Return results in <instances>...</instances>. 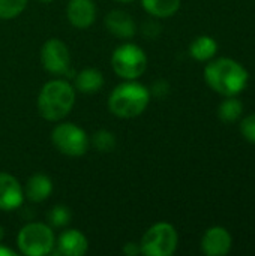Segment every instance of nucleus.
Instances as JSON below:
<instances>
[{
	"instance_id": "obj_1",
	"label": "nucleus",
	"mask_w": 255,
	"mask_h": 256,
	"mask_svg": "<svg viewBox=\"0 0 255 256\" xmlns=\"http://www.w3.org/2000/svg\"><path fill=\"white\" fill-rule=\"evenodd\" d=\"M206 84L218 94L237 96L240 94L249 81V74L242 63L230 57H219L209 60L204 68Z\"/></svg>"
},
{
	"instance_id": "obj_2",
	"label": "nucleus",
	"mask_w": 255,
	"mask_h": 256,
	"mask_svg": "<svg viewBox=\"0 0 255 256\" xmlns=\"http://www.w3.org/2000/svg\"><path fill=\"white\" fill-rule=\"evenodd\" d=\"M75 105V87L62 78L47 81L36 100L39 116L47 122H62Z\"/></svg>"
},
{
	"instance_id": "obj_3",
	"label": "nucleus",
	"mask_w": 255,
	"mask_h": 256,
	"mask_svg": "<svg viewBox=\"0 0 255 256\" xmlns=\"http://www.w3.org/2000/svg\"><path fill=\"white\" fill-rule=\"evenodd\" d=\"M150 90L137 80H125L108 96V110L119 118H135L150 104Z\"/></svg>"
},
{
	"instance_id": "obj_4",
	"label": "nucleus",
	"mask_w": 255,
	"mask_h": 256,
	"mask_svg": "<svg viewBox=\"0 0 255 256\" xmlns=\"http://www.w3.org/2000/svg\"><path fill=\"white\" fill-rule=\"evenodd\" d=\"M56 244V236L48 224L30 222L26 224L18 236L17 246L26 256H45L53 254Z\"/></svg>"
},
{
	"instance_id": "obj_5",
	"label": "nucleus",
	"mask_w": 255,
	"mask_h": 256,
	"mask_svg": "<svg viewBox=\"0 0 255 256\" xmlns=\"http://www.w3.org/2000/svg\"><path fill=\"white\" fill-rule=\"evenodd\" d=\"M111 68L122 80H138L147 69V56L141 46L126 42L113 51Z\"/></svg>"
},
{
	"instance_id": "obj_6",
	"label": "nucleus",
	"mask_w": 255,
	"mask_h": 256,
	"mask_svg": "<svg viewBox=\"0 0 255 256\" xmlns=\"http://www.w3.org/2000/svg\"><path fill=\"white\" fill-rule=\"evenodd\" d=\"M179 234L168 222H158L152 225L140 240L141 255L171 256L177 250Z\"/></svg>"
},
{
	"instance_id": "obj_7",
	"label": "nucleus",
	"mask_w": 255,
	"mask_h": 256,
	"mask_svg": "<svg viewBox=\"0 0 255 256\" xmlns=\"http://www.w3.org/2000/svg\"><path fill=\"white\" fill-rule=\"evenodd\" d=\"M51 141L57 152L69 158H80L86 154L90 146V138L86 130L71 122L59 123L51 132Z\"/></svg>"
},
{
	"instance_id": "obj_8",
	"label": "nucleus",
	"mask_w": 255,
	"mask_h": 256,
	"mask_svg": "<svg viewBox=\"0 0 255 256\" xmlns=\"http://www.w3.org/2000/svg\"><path fill=\"white\" fill-rule=\"evenodd\" d=\"M41 63L48 74L66 75L71 69V52L68 45L59 38H50L41 48Z\"/></svg>"
},
{
	"instance_id": "obj_9",
	"label": "nucleus",
	"mask_w": 255,
	"mask_h": 256,
	"mask_svg": "<svg viewBox=\"0 0 255 256\" xmlns=\"http://www.w3.org/2000/svg\"><path fill=\"white\" fill-rule=\"evenodd\" d=\"M233 246L231 234L224 226H212L201 237L200 248L206 256H225Z\"/></svg>"
},
{
	"instance_id": "obj_10",
	"label": "nucleus",
	"mask_w": 255,
	"mask_h": 256,
	"mask_svg": "<svg viewBox=\"0 0 255 256\" xmlns=\"http://www.w3.org/2000/svg\"><path fill=\"white\" fill-rule=\"evenodd\" d=\"M23 184L9 172H0V210L14 212L24 202Z\"/></svg>"
},
{
	"instance_id": "obj_11",
	"label": "nucleus",
	"mask_w": 255,
	"mask_h": 256,
	"mask_svg": "<svg viewBox=\"0 0 255 256\" xmlns=\"http://www.w3.org/2000/svg\"><path fill=\"white\" fill-rule=\"evenodd\" d=\"M89 250L87 237L80 230H66L57 238L53 254L63 256H81Z\"/></svg>"
},
{
	"instance_id": "obj_12",
	"label": "nucleus",
	"mask_w": 255,
	"mask_h": 256,
	"mask_svg": "<svg viewBox=\"0 0 255 256\" xmlns=\"http://www.w3.org/2000/svg\"><path fill=\"white\" fill-rule=\"evenodd\" d=\"M66 16L72 27L78 30L89 28L96 20V6L93 0H69Z\"/></svg>"
},
{
	"instance_id": "obj_13",
	"label": "nucleus",
	"mask_w": 255,
	"mask_h": 256,
	"mask_svg": "<svg viewBox=\"0 0 255 256\" xmlns=\"http://www.w3.org/2000/svg\"><path fill=\"white\" fill-rule=\"evenodd\" d=\"M107 30L119 39H131L137 33V24L134 18L122 9L110 10L104 18Z\"/></svg>"
},
{
	"instance_id": "obj_14",
	"label": "nucleus",
	"mask_w": 255,
	"mask_h": 256,
	"mask_svg": "<svg viewBox=\"0 0 255 256\" xmlns=\"http://www.w3.org/2000/svg\"><path fill=\"white\" fill-rule=\"evenodd\" d=\"M24 188V196L30 202H44L53 194V180L42 172H35L29 177Z\"/></svg>"
},
{
	"instance_id": "obj_15",
	"label": "nucleus",
	"mask_w": 255,
	"mask_h": 256,
	"mask_svg": "<svg viewBox=\"0 0 255 256\" xmlns=\"http://www.w3.org/2000/svg\"><path fill=\"white\" fill-rule=\"evenodd\" d=\"M74 78H75V90L84 94L98 93L105 82L102 72L95 68H86L80 70Z\"/></svg>"
},
{
	"instance_id": "obj_16",
	"label": "nucleus",
	"mask_w": 255,
	"mask_h": 256,
	"mask_svg": "<svg viewBox=\"0 0 255 256\" xmlns=\"http://www.w3.org/2000/svg\"><path fill=\"white\" fill-rule=\"evenodd\" d=\"M218 52V44L212 36L201 34L197 36L189 44V56L197 62H209Z\"/></svg>"
},
{
	"instance_id": "obj_17",
	"label": "nucleus",
	"mask_w": 255,
	"mask_h": 256,
	"mask_svg": "<svg viewBox=\"0 0 255 256\" xmlns=\"http://www.w3.org/2000/svg\"><path fill=\"white\" fill-rule=\"evenodd\" d=\"M143 9L155 18H170L179 12L182 0H140Z\"/></svg>"
},
{
	"instance_id": "obj_18",
	"label": "nucleus",
	"mask_w": 255,
	"mask_h": 256,
	"mask_svg": "<svg viewBox=\"0 0 255 256\" xmlns=\"http://www.w3.org/2000/svg\"><path fill=\"white\" fill-rule=\"evenodd\" d=\"M243 114V104L237 96H227L218 106V117L222 123H234Z\"/></svg>"
},
{
	"instance_id": "obj_19",
	"label": "nucleus",
	"mask_w": 255,
	"mask_h": 256,
	"mask_svg": "<svg viewBox=\"0 0 255 256\" xmlns=\"http://www.w3.org/2000/svg\"><path fill=\"white\" fill-rule=\"evenodd\" d=\"M90 144L101 153H110L116 148V135L107 129H99L90 136Z\"/></svg>"
},
{
	"instance_id": "obj_20",
	"label": "nucleus",
	"mask_w": 255,
	"mask_h": 256,
	"mask_svg": "<svg viewBox=\"0 0 255 256\" xmlns=\"http://www.w3.org/2000/svg\"><path fill=\"white\" fill-rule=\"evenodd\" d=\"M29 0H0V20H14L20 16L26 8Z\"/></svg>"
},
{
	"instance_id": "obj_21",
	"label": "nucleus",
	"mask_w": 255,
	"mask_h": 256,
	"mask_svg": "<svg viewBox=\"0 0 255 256\" xmlns=\"http://www.w3.org/2000/svg\"><path fill=\"white\" fill-rule=\"evenodd\" d=\"M72 213L66 206L57 204L54 206L48 213H47V220L48 225H51L53 228H65L69 222H71Z\"/></svg>"
},
{
	"instance_id": "obj_22",
	"label": "nucleus",
	"mask_w": 255,
	"mask_h": 256,
	"mask_svg": "<svg viewBox=\"0 0 255 256\" xmlns=\"http://www.w3.org/2000/svg\"><path fill=\"white\" fill-rule=\"evenodd\" d=\"M240 134L242 136L251 142L255 144V112L254 114H249L248 117H245L240 123Z\"/></svg>"
},
{
	"instance_id": "obj_23",
	"label": "nucleus",
	"mask_w": 255,
	"mask_h": 256,
	"mask_svg": "<svg viewBox=\"0 0 255 256\" xmlns=\"http://www.w3.org/2000/svg\"><path fill=\"white\" fill-rule=\"evenodd\" d=\"M141 28H143V34H144L146 38H150V39L156 38V36L159 34V32H161V26H159L158 22H155V21H147V22H144Z\"/></svg>"
},
{
	"instance_id": "obj_24",
	"label": "nucleus",
	"mask_w": 255,
	"mask_h": 256,
	"mask_svg": "<svg viewBox=\"0 0 255 256\" xmlns=\"http://www.w3.org/2000/svg\"><path fill=\"white\" fill-rule=\"evenodd\" d=\"M170 92V86H168V82L167 81H164V80H161V81H156L155 84H153V87H152V90H150V94L153 93L155 96H165L167 93Z\"/></svg>"
},
{
	"instance_id": "obj_25",
	"label": "nucleus",
	"mask_w": 255,
	"mask_h": 256,
	"mask_svg": "<svg viewBox=\"0 0 255 256\" xmlns=\"http://www.w3.org/2000/svg\"><path fill=\"white\" fill-rule=\"evenodd\" d=\"M123 254L126 256H137L141 255V249H140V243H134V242H128L123 246Z\"/></svg>"
},
{
	"instance_id": "obj_26",
	"label": "nucleus",
	"mask_w": 255,
	"mask_h": 256,
	"mask_svg": "<svg viewBox=\"0 0 255 256\" xmlns=\"http://www.w3.org/2000/svg\"><path fill=\"white\" fill-rule=\"evenodd\" d=\"M0 256H17V252H14L12 249L3 246V244L0 243Z\"/></svg>"
},
{
	"instance_id": "obj_27",
	"label": "nucleus",
	"mask_w": 255,
	"mask_h": 256,
	"mask_svg": "<svg viewBox=\"0 0 255 256\" xmlns=\"http://www.w3.org/2000/svg\"><path fill=\"white\" fill-rule=\"evenodd\" d=\"M3 238H5V228L0 225V243L3 242Z\"/></svg>"
},
{
	"instance_id": "obj_28",
	"label": "nucleus",
	"mask_w": 255,
	"mask_h": 256,
	"mask_svg": "<svg viewBox=\"0 0 255 256\" xmlns=\"http://www.w3.org/2000/svg\"><path fill=\"white\" fill-rule=\"evenodd\" d=\"M116 2H120V3H131V2H134V0H116Z\"/></svg>"
},
{
	"instance_id": "obj_29",
	"label": "nucleus",
	"mask_w": 255,
	"mask_h": 256,
	"mask_svg": "<svg viewBox=\"0 0 255 256\" xmlns=\"http://www.w3.org/2000/svg\"><path fill=\"white\" fill-rule=\"evenodd\" d=\"M38 2H41V3H51L53 0H38Z\"/></svg>"
}]
</instances>
